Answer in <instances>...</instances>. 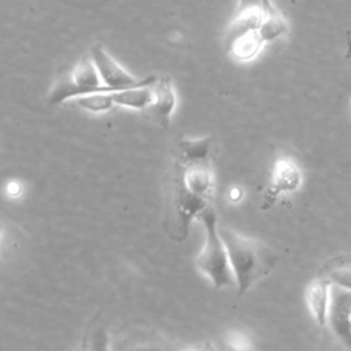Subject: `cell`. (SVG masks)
Instances as JSON below:
<instances>
[{
  "instance_id": "17",
  "label": "cell",
  "mask_w": 351,
  "mask_h": 351,
  "mask_svg": "<svg viewBox=\"0 0 351 351\" xmlns=\"http://www.w3.org/2000/svg\"><path fill=\"white\" fill-rule=\"evenodd\" d=\"M3 226H4V225H3V223H1V222H0V234H1V230H3Z\"/></svg>"
},
{
  "instance_id": "2",
  "label": "cell",
  "mask_w": 351,
  "mask_h": 351,
  "mask_svg": "<svg viewBox=\"0 0 351 351\" xmlns=\"http://www.w3.org/2000/svg\"><path fill=\"white\" fill-rule=\"evenodd\" d=\"M204 226V245L196 258L199 271L207 277L215 288H229L234 285L233 271L229 263L226 247L218 230L215 211L207 207L199 217Z\"/></svg>"
},
{
  "instance_id": "16",
  "label": "cell",
  "mask_w": 351,
  "mask_h": 351,
  "mask_svg": "<svg viewBox=\"0 0 351 351\" xmlns=\"http://www.w3.org/2000/svg\"><path fill=\"white\" fill-rule=\"evenodd\" d=\"M229 197H230L232 200H239V199L241 197V191H240L239 188H236V186H234V188L230 191Z\"/></svg>"
},
{
  "instance_id": "1",
  "label": "cell",
  "mask_w": 351,
  "mask_h": 351,
  "mask_svg": "<svg viewBox=\"0 0 351 351\" xmlns=\"http://www.w3.org/2000/svg\"><path fill=\"white\" fill-rule=\"evenodd\" d=\"M237 287V295L247 293L278 263L277 252L261 240L243 236L232 229L219 230Z\"/></svg>"
},
{
  "instance_id": "9",
  "label": "cell",
  "mask_w": 351,
  "mask_h": 351,
  "mask_svg": "<svg viewBox=\"0 0 351 351\" xmlns=\"http://www.w3.org/2000/svg\"><path fill=\"white\" fill-rule=\"evenodd\" d=\"M261 14L258 32L265 44L274 43L288 33L289 25L271 0H261Z\"/></svg>"
},
{
  "instance_id": "11",
  "label": "cell",
  "mask_w": 351,
  "mask_h": 351,
  "mask_svg": "<svg viewBox=\"0 0 351 351\" xmlns=\"http://www.w3.org/2000/svg\"><path fill=\"white\" fill-rule=\"evenodd\" d=\"M330 288L332 284L324 278L317 276V278L307 287L306 289V303L307 307L319 326L326 325V314L330 299Z\"/></svg>"
},
{
  "instance_id": "13",
  "label": "cell",
  "mask_w": 351,
  "mask_h": 351,
  "mask_svg": "<svg viewBox=\"0 0 351 351\" xmlns=\"http://www.w3.org/2000/svg\"><path fill=\"white\" fill-rule=\"evenodd\" d=\"M152 82L138 85V86L125 88V89L110 90L111 99L117 107L121 106V107L144 111L152 100Z\"/></svg>"
},
{
  "instance_id": "6",
  "label": "cell",
  "mask_w": 351,
  "mask_h": 351,
  "mask_svg": "<svg viewBox=\"0 0 351 351\" xmlns=\"http://www.w3.org/2000/svg\"><path fill=\"white\" fill-rule=\"evenodd\" d=\"M326 324L333 335L351 350V291L332 285Z\"/></svg>"
},
{
  "instance_id": "4",
  "label": "cell",
  "mask_w": 351,
  "mask_h": 351,
  "mask_svg": "<svg viewBox=\"0 0 351 351\" xmlns=\"http://www.w3.org/2000/svg\"><path fill=\"white\" fill-rule=\"evenodd\" d=\"M89 56L92 58V60L97 69L101 84L104 86H107L110 90L125 89V88L149 84V82L155 81V78H156L152 75L143 78V80L134 78L100 44H95L90 48Z\"/></svg>"
},
{
  "instance_id": "10",
  "label": "cell",
  "mask_w": 351,
  "mask_h": 351,
  "mask_svg": "<svg viewBox=\"0 0 351 351\" xmlns=\"http://www.w3.org/2000/svg\"><path fill=\"white\" fill-rule=\"evenodd\" d=\"M263 45L265 43L258 30H248L225 40L228 53L237 62L254 60L259 55Z\"/></svg>"
},
{
  "instance_id": "12",
  "label": "cell",
  "mask_w": 351,
  "mask_h": 351,
  "mask_svg": "<svg viewBox=\"0 0 351 351\" xmlns=\"http://www.w3.org/2000/svg\"><path fill=\"white\" fill-rule=\"evenodd\" d=\"M318 276L326 278L332 285L351 291V254L330 258L321 266Z\"/></svg>"
},
{
  "instance_id": "5",
  "label": "cell",
  "mask_w": 351,
  "mask_h": 351,
  "mask_svg": "<svg viewBox=\"0 0 351 351\" xmlns=\"http://www.w3.org/2000/svg\"><path fill=\"white\" fill-rule=\"evenodd\" d=\"M300 184L302 171L298 165L288 158L277 159L273 167L270 184L263 193L262 210H269L277 202L278 196L298 191Z\"/></svg>"
},
{
  "instance_id": "14",
  "label": "cell",
  "mask_w": 351,
  "mask_h": 351,
  "mask_svg": "<svg viewBox=\"0 0 351 351\" xmlns=\"http://www.w3.org/2000/svg\"><path fill=\"white\" fill-rule=\"evenodd\" d=\"M78 107L90 112H107L117 107L111 99L110 90H96L74 97Z\"/></svg>"
},
{
  "instance_id": "8",
  "label": "cell",
  "mask_w": 351,
  "mask_h": 351,
  "mask_svg": "<svg viewBox=\"0 0 351 351\" xmlns=\"http://www.w3.org/2000/svg\"><path fill=\"white\" fill-rule=\"evenodd\" d=\"M215 154V137H184L176 145V163L178 165H210Z\"/></svg>"
},
{
  "instance_id": "7",
  "label": "cell",
  "mask_w": 351,
  "mask_h": 351,
  "mask_svg": "<svg viewBox=\"0 0 351 351\" xmlns=\"http://www.w3.org/2000/svg\"><path fill=\"white\" fill-rule=\"evenodd\" d=\"M177 106V96L169 77L156 78L152 82V100L144 110L156 123L166 128Z\"/></svg>"
},
{
  "instance_id": "3",
  "label": "cell",
  "mask_w": 351,
  "mask_h": 351,
  "mask_svg": "<svg viewBox=\"0 0 351 351\" xmlns=\"http://www.w3.org/2000/svg\"><path fill=\"white\" fill-rule=\"evenodd\" d=\"M211 200L200 196L188 186H185L178 177L173 174L171 208L176 225V240L182 241L189 232L191 223L195 218L199 219L202 213L210 207Z\"/></svg>"
},
{
  "instance_id": "15",
  "label": "cell",
  "mask_w": 351,
  "mask_h": 351,
  "mask_svg": "<svg viewBox=\"0 0 351 351\" xmlns=\"http://www.w3.org/2000/svg\"><path fill=\"white\" fill-rule=\"evenodd\" d=\"M107 340H108V336L107 333L103 330V329H99L90 335L89 337V341L92 343L89 346V348H95V350H100V348H107Z\"/></svg>"
}]
</instances>
